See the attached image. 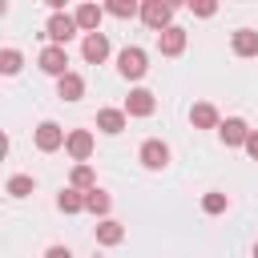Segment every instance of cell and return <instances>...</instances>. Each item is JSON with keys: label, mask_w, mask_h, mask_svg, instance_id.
<instances>
[{"label": "cell", "mask_w": 258, "mask_h": 258, "mask_svg": "<svg viewBox=\"0 0 258 258\" xmlns=\"http://www.w3.org/2000/svg\"><path fill=\"white\" fill-rule=\"evenodd\" d=\"M189 12L202 16V20H210V16L218 12V4H214V0H189Z\"/></svg>", "instance_id": "d4e9b609"}, {"label": "cell", "mask_w": 258, "mask_h": 258, "mask_svg": "<svg viewBox=\"0 0 258 258\" xmlns=\"http://www.w3.org/2000/svg\"><path fill=\"white\" fill-rule=\"evenodd\" d=\"M129 117H153V109H157V97L149 93V89H129V97H125V105H121Z\"/></svg>", "instance_id": "9c48e42d"}, {"label": "cell", "mask_w": 258, "mask_h": 258, "mask_svg": "<svg viewBox=\"0 0 258 258\" xmlns=\"http://www.w3.org/2000/svg\"><path fill=\"white\" fill-rule=\"evenodd\" d=\"M36 64H40V73H48V77H69L73 69H69V52L60 48V44H44L40 48V56H36Z\"/></svg>", "instance_id": "277c9868"}, {"label": "cell", "mask_w": 258, "mask_h": 258, "mask_svg": "<svg viewBox=\"0 0 258 258\" xmlns=\"http://www.w3.org/2000/svg\"><path fill=\"white\" fill-rule=\"evenodd\" d=\"M93 234H97V242H101V246H121V242H125V226H121V222H113V218L97 222V230H93Z\"/></svg>", "instance_id": "ac0fdd59"}, {"label": "cell", "mask_w": 258, "mask_h": 258, "mask_svg": "<svg viewBox=\"0 0 258 258\" xmlns=\"http://www.w3.org/2000/svg\"><path fill=\"white\" fill-rule=\"evenodd\" d=\"M56 210H60V214H81V210H85V194L73 189V185L60 189V194H56Z\"/></svg>", "instance_id": "ffe728a7"}, {"label": "cell", "mask_w": 258, "mask_h": 258, "mask_svg": "<svg viewBox=\"0 0 258 258\" xmlns=\"http://www.w3.org/2000/svg\"><path fill=\"white\" fill-rule=\"evenodd\" d=\"M189 125H194V129H218L222 117H218V109H214L210 101H198V105L189 109Z\"/></svg>", "instance_id": "5bb4252c"}, {"label": "cell", "mask_w": 258, "mask_h": 258, "mask_svg": "<svg viewBox=\"0 0 258 258\" xmlns=\"http://www.w3.org/2000/svg\"><path fill=\"white\" fill-rule=\"evenodd\" d=\"M137 161H141L149 173H157V169H165V165H169V145H165L161 137H149V141H141Z\"/></svg>", "instance_id": "5b68a950"}, {"label": "cell", "mask_w": 258, "mask_h": 258, "mask_svg": "<svg viewBox=\"0 0 258 258\" xmlns=\"http://www.w3.org/2000/svg\"><path fill=\"white\" fill-rule=\"evenodd\" d=\"M105 12H109V16H117V20H133V16H141V8H137L133 0H109V4H105Z\"/></svg>", "instance_id": "cb8c5ba5"}, {"label": "cell", "mask_w": 258, "mask_h": 258, "mask_svg": "<svg viewBox=\"0 0 258 258\" xmlns=\"http://www.w3.org/2000/svg\"><path fill=\"white\" fill-rule=\"evenodd\" d=\"M218 137H222V145H226V149H246L250 125H246L242 117H226V121L218 125Z\"/></svg>", "instance_id": "52a82bcc"}, {"label": "cell", "mask_w": 258, "mask_h": 258, "mask_svg": "<svg viewBox=\"0 0 258 258\" xmlns=\"http://www.w3.org/2000/svg\"><path fill=\"white\" fill-rule=\"evenodd\" d=\"M56 97H60V101H69V105H73V101H81V97H85V77H81V73L60 77V81H56Z\"/></svg>", "instance_id": "9a60e30c"}, {"label": "cell", "mask_w": 258, "mask_h": 258, "mask_svg": "<svg viewBox=\"0 0 258 258\" xmlns=\"http://www.w3.org/2000/svg\"><path fill=\"white\" fill-rule=\"evenodd\" d=\"M77 32H81V28H77V16H69V12H52V16H48V24H44L48 44H60V48H64Z\"/></svg>", "instance_id": "3957f363"}, {"label": "cell", "mask_w": 258, "mask_h": 258, "mask_svg": "<svg viewBox=\"0 0 258 258\" xmlns=\"http://www.w3.org/2000/svg\"><path fill=\"white\" fill-rule=\"evenodd\" d=\"M93 145H97V141H93V133H89V129H69L64 153H69V157L81 165V161H89V157H93Z\"/></svg>", "instance_id": "ba28073f"}, {"label": "cell", "mask_w": 258, "mask_h": 258, "mask_svg": "<svg viewBox=\"0 0 258 258\" xmlns=\"http://www.w3.org/2000/svg\"><path fill=\"white\" fill-rule=\"evenodd\" d=\"M226 210H230V198H226L222 189H210V194H202V214L218 218V214H226Z\"/></svg>", "instance_id": "44dd1931"}, {"label": "cell", "mask_w": 258, "mask_h": 258, "mask_svg": "<svg viewBox=\"0 0 258 258\" xmlns=\"http://www.w3.org/2000/svg\"><path fill=\"white\" fill-rule=\"evenodd\" d=\"M85 210H89L93 218H101V222H105V218H109V210H113V198L97 185V189H89V194H85Z\"/></svg>", "instance_id": "e0dca14e"}, {"label": "cell", "mask_w": 258, "mask_h": 258, "mask_svg": "<svg viewBox=\"0 0 258 258\" xmlns=\"http://www.w3.org/2000/svg\"><path fill=\"white\" fill-rule=\"evenodd\" d=\"M73 16H77V28H81V32L89 36V32H101V20H105V8H101V4H81V8L73 12Z\"/></svg>", "instance_id": "7c38bea8"}, {"label": "cell", "mask_w": 258, "mask_h": 258, "mask_svg": "<svg viewBox=\"0 0 258 258\" xmlns=\"http://www.w3.org/2000/svg\"><path fill=\"white\" fill-rule=\"evenodd\" d=\"M81 56H85L89 64L109 60V36H105V32H89V36L81 40Z\"/></svg>", "instance_id": "30bf717a"}, {"label": "cell", "mask_w": 258, "mask_h": 258, "mask_svg": "<svg viewBox=\"0 0 258 258\" xmlns=\"http://www.w3.org/2000/svg\"><path fill=\"white\" fill-rule=\"evenodd\" d=\"M254 258H258V242H254Z\"/></svg>", "instance_id": "83f0119b"}, {"label": "cell", "mask_w": 258, "mask_h": 258, "mask_svg": "<svg viewBox=\"0 0 258 258\" xmlns=\"http://www.w3.org/2000/svg\"><path fill=\"white\" fill-rule=\"evenodd\" d=\"M230 48H234V56H258V32L254 28H238L230 36Z\"/></svg>", "instance_id": "2e32d148"}, {"label": "cell", "mask_w": 258, "mask_h": 258, "mask_svg": "<svg viewBox=\"0 0 258 258\" xmlns=\"http://www.w3.org/2000/svg\"><path fill=\"white\" fill-rule=\"evenodd\" d=\"M4 189H8V198H28V194L36 189V181H32L28 173H12V177L4 181Z\"/></svg>", "instance_id": "7402d4cb"}, {"label": "cell", "mask_w": 258, "mask_h": 258, "mask_svg": "<svg viewBox=\"0 0 258 258\" xmlns=\"http://www.w3.org/2000/svg\"><path fill=\"white\" fill-rule=\"evenodd\" d=\"M20 69H24L20 48H0V73H4V77H16Z\"/></svg>", "instance_id": "603a6c76"}, {"label": "cell", "mask_w": 258, "mask_h": 258, "mask_svg": "<svg viewBox=\"0 0 258 258\" xmlns=\"http://www.w3.org/2000/svg\"><path fill=\"white\" fill-rule=\"evenodd\" d=\"M246 153L258 161V129H250V137H246Z\"/></svg>", "instance_id": "4316f807"}, {"label": "cell", "mask_w": 258, "mask_h": 258, "mask_svg": "<svg viewBox=\"0 0 258 258\" xmlns=\"http://www.w3.org/2000/svg\"><path fill=\"white\" fill-rule=\"evenodd\" d=\"M141 20H145V28H153L161 36L165 28H173V4L169 0H145L141 4Z\"/></svg>", "instance_id": "7a4b0ae2"}, {"label": "cell", "mask_w": 258, "mask_h": 258, "mask_svg": "<svg viewBox=\"0 0 258 258\" xmlns=\"http://www.w3.org/2000/svg\"><path fill=\"white\" fill-rule=\"evenodd\" d=\"M73 189H81V194H89V189H97V173H93V165L89 161H81V165H73Z\"/></svg>", "instance_id": "d6986e66"}, {"label": "cell", "mask_w": 258, "mask_h": 258, "mask_svg": "<svg viewBox=\"0 0 258 258\" xmlns=\"http://www.w3.org/2000/svg\"><path fill=\"white\" fill-rule=\"evenodd\" d=\"M44 258H73V250H69V246H48Z\"/></svg>", "instance_id": "484cf974"}, {"label": "cell", "mask_w": 258, "mask_h": 258, "mask_svg": "<svg viewBox=\"0 0 258 258\" xmlns=\"http://www.w3.org/2000/svg\"><path fill=\"white\" fill-rule=\"evenodd\" d=\"M125 125H129V113L125 109H97V129L101 133L117 137V133H125Z\"/></svg>", "instance_id": "8fae6325"}, {"label": "cell", "mask_w": 258, "mask_h": 258, "mask_svg": "<svg viewBox=\"0 0 258 258\" xmlns=\"http://www.w3.org/2000/svg\"><path fill=\"white\" fill-rule=\"evenodd\" d=\"M117 73H121L125 81H141V77L149 73V56H145V48H137V44L121 48V52H117Z\"/></svg>", "instance_id": "6da1fadb"}, {"label": "cell", "mask_w": 258, "mask_h": 258, "mask_svg": "<svg viewBox=\"0 0 258 258\" xmlns=\"http://www.w3.org/2000/svg\"><path fill=\"white\" fill-rule=\"evenodd\" d=\"M157 48H161V56H181L185 52V28H165L161 36H157Z\"/></svg>", "instance_id": "4fadbf2b"}, {"label": "cell", "mask_w": 258, "mask_h": 258, "mask_svg": "<svg viewBox=\"0 0 258 258\" xmlns=\"http://www.w3.org/2000/svg\"><path fill=\"white\" fill-rule=\"evenodd\" d=\"M32 141H36V149H40V153H56V149H64L69 133H64L56 121H40V125H36V133H32Z\"/></svg>", "instance_id": "8992f818"}]
</instances>
